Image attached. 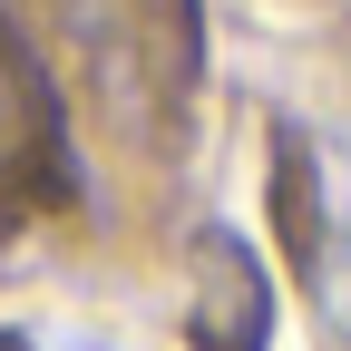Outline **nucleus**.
I'll use <instances>...</instances> for the list:
<instances>
[{
    "mask_svg": "<svg viewBox=\"0 0 351 351\" xmlns=\"http://www.w3.org/2000/svg\"><path fill=\"white\" fill-rule=\"evenodd\" d=\"M283 234L313 283V313L351 341V147L283 137Z\"/></svg>",
    "mask_w": 351,
    "mask_h": 351,
    "instance_id": "1",
    "label": "nucleus"
},
{
    "mask_svg": "<svg viewBox=\"0 0 351 351\" xmlns=\"http://www.w3.org/2000/svg\"><path fill=\"white\" fill-rule=\"evenodd\" d=\"M263 322H274V302H263V274L234 234H205V263H195V341L205 351H263Z\"/></svg>",
    "mask_w": 351,
    "mask_h": 351,
    "instance_id": "2",
    "label": "nucleus"
},
{
    "mask_svg": "<svg viewBox=\"0 0 351 351\" xmlns=\"http://www.w3.org/2000/svg\"><path fill=\"white\" fill-rule=\"evenodd\" d=\"M20 156H29V78L10 59V39H0V186L20 176Z\"/></svg>",
    "mask_w": 351,
    "mask_h": 351,
    "instance_id": "3",
    "label": "nucleus"
}]
</instances>
